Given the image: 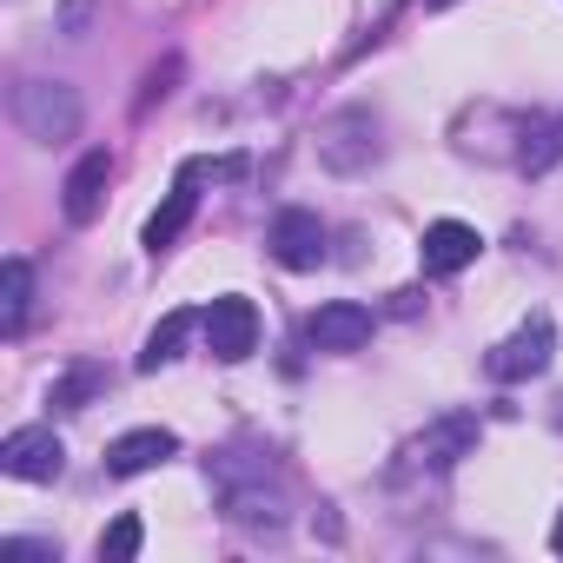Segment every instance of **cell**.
I'll list each match as a JSON object with an SVG mask.
<instances>
[{
    "mask_svg": "<svg viewBox=\"0 0 563 563\" xmlns=\"http://www.w3.org/2000/svg\"><path fill=\"white\" fill-rule=\"evenodd\" d=\"M14 120L27 140L54 146V140H74L80 133V93L67 80H21L14 87Z\"/></svg>",
    "mask_w": 563,
    "mask_h": 563,
    "instance_id": "1",
    "label": "cell"
},
{
    "mask_svg": "<svg viewBox=\"0 0 563 563\" xmlns=\"http://www.w3.org/2000/svg\"><path fill=\"white\" fill-rule=\"evenodd\" d=\"M550 358H556V325L537 312V319H523L490 358H484V372L497 378V385H523V378H537V372H550Z\"/></svg>",
    "mask_w": 563,
    "mask_h": 563,
    "instance_id": "2",
    "label": "cell"
},
{
    "mask_svg": "<svg viewBox=\"0 0 563 563\" xmlns=\"http://www.w3.org/2000/svg\"><path fill=\"white\" fill-rule=\"evenodd\" d=\"M206 352L225 358V365L252 358V352H258V306L239 299V292L212 299V306H206Z\"/></svg>",
    "mask_w": 563,
    "mask_h": 563,
    "instance_id": "3",
    "label": "cell"
},
{
    "mask_svg": "<svg viewBox=\"0 0 563 563\" xmlns=\"http://www.w3.org/2000/svg\"><path fill=\"white\" fill-rule=\"evenodd\" d=\"M60 464H67V451H60V438L47 424H21V431L0 438V471L21 477V484H54Z\"/></svg>",
    "mask_w": 563,
    "mask_h": 563,
    "instance_id": "4",
    "label": "cell"
},
{
    "mask_svg": "<svg viewBox=\"0 0 563 563\" xmlns=\"http://www.w3.org/2000/svg\"><path fill=\"white\" fill-rule=\"evenodd\" d=\"M206 173H219V166H206V159H186V166H179V179H173V192H166V206L146 219L140 245H146L153 258H159V252H166V245H173V239L192 225V212H199V179H206Z\"/></svg>",
    "mask_w": 563,
    "mask_h": 563,
    "instance_id": "5",
    "label": "cell"
},
{
    "mask_svg": "<svg viewBox=\"0 0 563 563\" xmlns=\"http://www.w3.org/2000/svg\"><path fill=\"white\" fill-rule=\"evenodd\" d=\"M272 258L286 265V272H319L325 265V225H319V212H306V206H286L272 219Z\"/></svg>",
    "mask_w": 563,
    "mask_h": 563,
    "instance_id": "6",
    "label": "cell"
},
{
    "mask_svg": "<svg viewBox=\"0 0 563 563\" xmlns=\"http://www.w3.org/2000/svg\"><path fill=\"white\" fill-rule=\"evenodd\" d=\"M107 179H113V159L93 146V153H80V166L67 173V186H60V212H67V225H93L100 219V206H107Z\"/></svg>",
    "mask_w": 563,
    "mask_h": 563,
    "instance_id": "7",
    "label": "cell"
},
{
    "mask_svg": "<svg viewBox=\"0 0 563 563\" xmlns=\"http://www.w3.org/2000/svg\"><path fill=\"white\" fill-rule=\"evenodd\" d=\"M477 252H484V239H477V225H464V219H438V225H424V239H418V258H424L431 278L464 272Z\"/></svg>",
    "mask_w": 563,
    "mask_h": 563,
    "instance_id": "8",
    "label": "cell"
},
{
    "mask_svg": "<svg viewBox=\"0 0 563 563\" xmlns=\"http://www.w3.org/2000/svg\"><path fill=\"white\" fill-rule=\"evenodd\" d=\"M365 339H372V312L352 306V299H332V306H319L306 319V345L312 352H358Z\"/></svg>",
    "mask_w": 563,
    "mask_h": 563,
    "instance_id": "9",
    "label": "cell"
},
{
    "mask_svg": "<svg viewBox=\"0 0 563 563\" xmlns=\"http://www.w3.org/2000/svg\"><path fill=\"white\" fill-rule=\"evenodd\" d=\"M179 451V438L173 431H159V424H140V431H120L113 444H107V477H140V471H153V464H166Z\"/></svg>",
    "mask_w": 563,
    "mask_h": 563,
    "instance_id": "10",
    "label": "cell"
},
{
    "mask_svg": "<svg viewBox=\"0 0 563 563\" xmlns=\"http://www.w3.org/2000/svg\"><path fill=\"white\" fill-rule=\"evenodd\" d=\"M471 444H477V418H471V411H444V418L411 444V457L431 464V471H451L457 457H471Z\"/></svg>",
    "mask_w": 563,
    "mask_h": 563,
    "instance_id": "11",
    "label": "cell"
},
{
    "mask_svg": "<svg viewBox=\"0 0 563 563\" xmlns=\"http://www.w3.org/2000/svg\"><path fill=\"white\" fill-rule=\"evenodd\" d=\"M27 312H34V265L27 258H8V265H0V332L21 339L27 332Z\"/></svg>",
    "mask_w": 563,
    "mask_h": 563,
    "instance_id": "12",
    "label": "cell"
},
{
    "mask_svg": "<svg viewBox=\"0 0 563 563\" xmlns=\"http://www.w3.org/2000/svg\"><path fill=\"white\" fill-rule=\"evenodd\" d=\"M186 332H192V312H166V319L146 332L140 372H159V365H173V358H179V345H186Z\"/></svg>",
    "mask_w": 563,
    "mask_h": 563,
    "instance_id": "13",
    "label": "cell"
},
{
    "mask_svg": "<svg viewBox=\"0 0 563 563\" xmlns=\"http://www.w3.org/2000/svg\"><path fill=\"white\" fill-rule=\"evenodd\" d=\"M100 391H107V372H100V365H74L67 378H54L47 405H54V411H87Z\"/></svg>",
    "mask_w": 563,
    "mask_h": 563,
    "instance_id": "14",
    "label": "cell"
},
{
    "mask_svg": "<svg viewBox=\"0 0 563 563\" xmlns=\"http://www.w3.org/2000/svg\"><path fill=\"white\" fill-rule=\"evenodd\" d=\"M140 537H146V530H140V517H133V510H126V517H113V523L100 530V563H133V556H140Z\"/></svg>",
    "mask_w": 563,
    "mask_h": 563,
    "instance_id": "15",
    "label": "cell"
},
{
    "mask_svg": "<svg viewBox=\"0 0 563 563\" xmlns=\"http://www.w3.org/2000/svg\"><path fill=\"white\" fill-rule=\"evenodd\" d=\"M0 556H8V563H54V543H34V537H8V543H0Z\"/></svg>",
    "mask_w": 563,
    "mask_h": 563,
    "instance_id": "16",
    "label": "cell"
},
{
    "mask_svg": "<svg viewBox=\"0 0 563 563\" xmlns=\"http://www.w3.org/2000/svg\"><path fill=\"white\" fill-rule=\"evenodd\" d=\"M87 21H93V0H67V8H60V34H87Z\"/></svg>",
    "mask_w": 563,
    "mask_h": 563,
    "instance_id": "17",
    "label": "cell"
},
{
    "mask_svg": "<svg viewBox=\"0 0 563 563\" xmlns=\"http://www.w3.org/2000/svg\"><path fill=\"white\" fill-rule=\"evenodd\" d=\"M550 550H556V556H563V517H556V530H550Z\"/></svg>",
    "mask_w": 563,
    "mask_h": 563,
    "instance_id": "18",
    "label": "cell"
},
{
    "mask_svg": "<svg viewBox=\"0 0 563 563\" xmlns=\"http://www.w3.org/2000/svg\"><path fill=\"white\" fill-rule=\"evenodd\" d=\"M424 8H451V0H424Z\"/></svg>",
    "mask_w": 563,
    "mask_h": 563,
    "instance_id": "19",
    "label": "cell"
}]
</instances>
